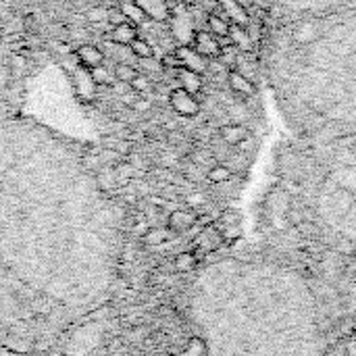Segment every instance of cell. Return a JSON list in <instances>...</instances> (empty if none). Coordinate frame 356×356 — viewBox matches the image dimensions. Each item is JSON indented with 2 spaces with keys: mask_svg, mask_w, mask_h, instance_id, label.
<instances>
[{
  "mask_svg": "<svg viewBox=\"0 0 356 356\" xmlns=\"http://www.w3.org/2000/svg\"><path fill=\"white\" fill-rule=\"evenodd\" d=\"M113 75L121 81V83H131L140 73L134 65H127V63H119L113 71Z\"/></svg>",
  "mask_w": 356,
  "mask_h": 356,
  "instance_id": "e0dca14e",
  "label": "cell"
},
{
  "mask_svg": "<svg viewBox=\"0 0 356 356\" xmlns=\"http://www.w3.org/2000/svg\"><path fill=\"white\" fill-rule=\"evenodd\" d=\"M232 177V171L225 167V165H215L211 171H209V179L213 181V184H223V181H227Z\"/></svg>",
  "mask_w": 356,
  "mask_h": 356,
  "instance_id": "ac0fdd59",
  "label": "cell"
},
{
  "mask_svg": "<svg viewBox=\"0 0 356 356\" xmlns=\"http://www.w3.org/2000/svg\"><path fill=\"white\" fill-rule=\"evenodd\" d=\"M25 29H27V31H33V33H38V23H35L33 15H27V17H25Z\"/></svg>",
  "mask_w": 356,
  "mask_h": 356,
  "instance_id": "603a6c76",
  "label": "cell"
},
{
  "mask_svg": "<svg viewBox=\"0 0 356 356\" xmlns=\"http://www.w3.org/2000/svg\"><path fill=\"white\" fill-rule=\"evenodd\" d=\"M106 21H108V23H113V25H119V23H123V21H125V17H123L121 8H108Z\"/></svg>",
  "mask_w": 356,
  "mask_h": 356,
  "instance_id": "7402d4cb",
  "label": "cell"
},
{
  "mask_svg": "<svg viewBox=\"0 0 356 356\" xmlns=\"http://www.w3.org/2000/svg\"><path fill=\"white\" fill-rule=\"evenodd\" d=\"M207 27H209V31H211L215 38H219V40L229 35V21H227L225 17H221L217 10L211 13V15L207 17Z\"/></svg>",
  "mask_w": 356,
  "mask_h": 356,
  "instance_id": "5bb4252c",
  "label": "cell"
},
{
  "mask_svg": "<svg viewBox=\"0 0 356 356\" xmlns=\"http://www.w3.org/2000/svg\"><path fill=\"white\" fill-rule=\"evenodd\" d=\"M111 38H113L115 44L129 46V44L138 38V27H136L134 23H129V21H123V23H119V25L113 27Z\"/></svg>",
  "mask_w": 356,
  "mask_h": 356,
  "instance_id": "8fae6325",
  "label": "cell"
},
{
  "mask_svg": "<svg viewBox=\"0 0 356 356\" xmlns=\"http://www.w3.org/2000/svg\"><path fill=\"white\" fill-rule=\"evenodd\" d=\"M148 19L154 21H167L171 17V2L169 0H136Z\"/></svg>",
  "mask_w": 356,
  "mask_h": 356,
  "instance_id": "ba28073f",
  "label": "cell"
},
{
  "mask_svg": "<svg viewBox=\"0 0 356 356\" xmlns=\"http://www.w3.org/2000/svg\"><path fill=\"white\" fill-rule=\"evenodd\" d=\"M219 136H221V140H223L225 144L238 146V144L246 142L248 131H246V127H242V125H238V123H229V125H223V127L219 129Z\"/></svg>",
  "mask_w": 356,
  "mask_h": 356,
  "instance_id": "4fadbf2b",
  "label": "cell"
},
{
  "mask_svg": "<svg viewBox=\"0 0 356 356\" xmlns=\"http://www.w3.org/2000/svg\"><path fill=\"white\" fill-rule=\"evenodd\" d=\"M217 8H219L217 13L221 17H225L229 21V25H242V27L250 25V15L240 0H219Z\"/></svg>",
  "mask_w": 356,
  "mask_h": 356,
  "instance_id": "3957f363",
  "label": "cell"
},
{
  "mask_svg": "<svg viewBox=\"0 0 356 356\" xmlns=\"http://www.w3.org/2000/svg\"><path fill=\"white\" fill-rule=\"evenodd\" d=\"M179 2H181V4H196L198 0H179Z\"/></svg>",
  "mask_w": 356,
  "mask_h": 356,
  "instance_id": "cb8c5ba5",
  "label": "cell"
},
{
  "mask_svg": "<svg viewBox=\"0 0 356 356\" xmlns=\"http://www.w3.org/2000/svg\"><path fill=\"white\" fill-rule=\"evenodd\" d=\"M129 50H131L134 56H138V58H142V60L154 56V48H152L146 40H142V38H136V40L129 44Z\"/></svg>",
  "mask_w": 356,
  "mask_h": 356,
  "instance_id": "2e32d148",
  "label": "cell"
},
{
  "mask_svg": "<svg viewBox=\"0 0 356 356\" xmlns=\"http://www.w3.org/2000/svg\"><path fill=\"white\" fill-rule=\"evenodd\" d=\"M106 15H108V10H106V8H100V6H96V8H90V10H88V19H90L92 23L106 21Z\"/></svg>",
  "mask_w": 356,
  "mask_h": 356,
  "instance_id": "ffe728a7",
  "label": "cell"
},
{
  "mask_svg": "<svg viewBox=\"0 0 356 356\" xmlns=\"http://www.w3.org/2000/svg\"><path fill=\"white\" fill-rule=\"evenodd\" d=\"M171 31L175 35V40L179 42V46H190L192 40H194V27H192V19L188 15H171Z\"/></svg>",
  "mask_w": 356,
  "mask_h": 356,
  "instance_id": "8992f818",
  "label": "cell"
},
{
  "mask_svg": "<svg viewBox=\"0 0 356 356\" xmlns=\"http://www.w3.org/2000/svg\"><path fill=\"white\" fill-rule=\"evenodd\" d=\"M175 54L179 58V65L184 69H190V71H196V73H204L209 69V58H204L200 52H196L192 46H177L175 48Z\"/></svg>",
  "mask_w": 356,
  "mask_h": 356,
  "instance_id": "5b68a950",
  "label": "cell"
},
{
  "mask_svg": "<svg viewBox=\"0 0 356 356\" xmlns=\"http://www.w3.org/2000/svg\"><path fill=\"white\" fill-rule=\"evenodd\" d=\"M129 86H131V90H134V92H146V90L150 88V81H148L146 77L138 75V77H136V79H134Z\"/></svg>",
  "mask_w": 356,
  "mask_h": 356,
  "instance_id": "44dd1931",
  "label": "cell"
},
{
  "mask_svg": "<svg viewBox=\"0 0 356 356\" xmlns=\"http://www.w3.org/2000/svg\"><path fill=\"white\" fill-rule=\"evenodd\" d=\"M196 52H200L204 58H219V54H221V40L219 38H215L211 31H196L194 33V40H192V44H190Z\"/></svg>",
  "mask_w": 356,
  "mask_h": 356,
  "instance_id": "277c9868",
  "label": "cell"
},
{
  "mask_svg": "<svg viewBox=\"0 0 356 356\" xmlns=\"http://www.w3.org/2000/svg\"><path fill=\"white\" fill-rule=\"evenodd\" d=\"M229 42L234 48L242 50V52H248L252 50V38L248 33V27H242V25H229Z\"/></svg>",
  "mask_w": 356,
  "mask_h": 356,
  "instance_id": "7c38bea8",
  "label": "cell"
},
{
  "mask_svg": "<svg viewBox=\"0 0 356 356\" xmlns=\"http://www.w3.org/2000/svg\"><path fill=\"white\" fill-rule=\"evenodd\" d=\"M75 54H77L79 63H81L83 67H88V69L100 67V65H102V60H104V52H102L100 48L92 46V44H83V46H79V48L75 50Z\"/></svg>",
  "mask_w": 356,
  "mask_h": 356,
  "instance_id": "9c48e42d",
  "label": "cell"
},
{
  "mask_svg": "<svg viewBox=\"0 0 356 356\" xmlns=\"http://www.w3.org/2000/svg\"><path fill=\"white\" fill-rule=\"evenodd\" d=\"M119 8H121L123 17H125L127 21H134V25H140V23H144V21L148 19L146 13L142 10V6H140L136 0H123Z\"/></svg>",
  "mask_w": 356,
  "mask_h": 356,
  "instance_id": "9a60e30c",
  "label": "cell"
},
{
  "mask_svg": "<svg viewBox=\"0 0 356 356\" xmlns=\"http://www.w3.org/2000/svg\"><path fill=\"white\" fill-rule=\"evenodd\" d=\"M169 102L173 106V111L181 117H196L200 113V102L196 100L194 94L186 92L184 88H175L169 94Z\"/></svg>",
  "mask_w": 356,
  "mask_h": 356,
  "instance_id": "7a4b0ae2",
  "label": "cell"
},
{
  "mask_svg": "<svg viewBox=\"0 0 356 356\" xmlns=\"http://www.w3.org/2000/svg\"><path fill=\"white\" fill-rule=\"evenodd\" d=\"M192 317L209 356H327L305 273L271 257H227L198 275Z\"/></svg>",
  "mask_w": 356,
  "mask_h": 356,
  "instance_id": "6da1fadb",
  "label": "cell"
},
{
  "mask_svg": "<svg viewBox=\"0 0 356 356\" xmlns=\"http://www.w3.org/2000/svg\"><path fill=\"white\" fill-rule=\"evenodd\" d=\"M90 75H92V79H94V83H111V79H113V75H111V71L106 69V67H94V69H90Z\"/></svg>",
  "mask_w": 356,
  "mask_h": 356,
  "instance_id": "d6986e66",
  "label": "cell"
},
{
  "mask_svg": "<svg viewBox=\"0 0 356 356\" xmlns=\"http://www.w3.org/2000/svg\"><path fill=\"white\" fill-rule=\"evenodd\" d=\"M227 83H229L232 92H236V94L242 96V98H250V96H254V92H257L252 79H250L248 75H244L242 71H236V69H232V71L227 73Z\"/></svg>",
  "mask_w": 356,
  "mask_h": 356,
  "instance_id": "52a82bcc",
  "label": "cell"
},
{
  "mask_svg": "<svg viewBox=\"0 0 356 356\" xmlns=\"http://www.w3.org/2000/svg\"><path fill=\"white\" fill-rule=\"evenodd\" d=\"M177 81L181 83L179 88H184L186 92H190L194 96L202 90V75L196 73V71H190V69L179 67L177 69Z\"/></svg>",
  "mask_w": 356,
  "mask_h": 356,
  "instance_id": "30bf717a",
  "label": "cell"
}]
</instances>
